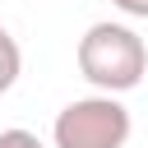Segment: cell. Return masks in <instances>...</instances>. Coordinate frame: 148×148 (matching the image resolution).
<instances>
[{"label": "cell", "instance_id": "obj_1", "mask_svg": "<svg viewBox=\"0 0 148 148\" xmlns=\"http://www.w3.org/2000/svg\"><path fill=\"white\" fill-rule=\"evenodd\" d=\"M74 60H79V74L97 92H111V97L139 88L143 74H148V46H143V37L130 23H111V18L92 23L79 37Z\"/></svg>", "mask_w": 148, "mask_h": 148}, {"label": "cell", "instance_id": "obj_2", "mask_svg": "<svg viewBox=\"0 0 148 148\" xmlns=\"http://www.w3.org/2000/svg\"><path fill=\"white\" fill-rule=\"evenodd\" d=\"M130 106L111 92H92V97H74L56 111L51 139L56 148H125L130 143Z\"/></svg>", "mask_w": 148, "mask_h": 148}, {"label": "cell", "instance_id": "obj_3", "mask_svg": "<svg viewBox=\"0 0 148 148\" xmlns=\"http://www.w3.org/2000/svg\"><path fill=\"white\" fill-rule=\"evenodd\" d=\"M18 69H23V51H18V42L5 32V23H0V92H9V88L18 83Z\"/></svg>", "mask_w": 148, "mask_h": 148}, {"label": "cell", "instance_id": "obj_4", "mask_svg": "<svg viewBox=\"0 0 148 148\" xmlns=\"http://www.w3.org/2000/svg\"><path fill=\"white\" fill-rule=\"evenodd\" d=\"M0 148H46L32 130H0Z\"/></svg>", "mask_w": 148, "mask_h": 148}, {"label": "cell", "instance_id": "obj_5", "mask_svg": "<svg viewBox=\"0 0 148 148\" xmlns=\"http://www.w3.org/2000/svg\"><path fill=\"white\" fill-rule=\"evenodd\" d=\"M120 14H130V18H148V0H111Z\"/></svg>", "mask_w": 148, "mask_h": 148}]
</instances>
